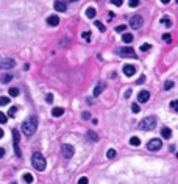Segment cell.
Returning <instances> with one entry per match:
<instances>
[{
	"mask_svg": "<svg viewBox=\"0 0 178 184\" xmlns=\"http://www.w3.org/2000/svg\"><path fill=\"white\" fill-rule=\"evenodd\" d=\"M38 129V117L36 116H30L27 120L22 123V133L25 136H33Z\"/></svg>",
	"mask_w": 178,
	"mask_h": 184,
	"instance_id": "6da1fadb",
	"label": "cell"
},
{
	"mask_svg": "<svg viewBox=\"0 0 178 184\" xmlns=\"http://www.w3.org/2000/svg\"><path fill=\"white\" fill-rule=\"evenodd\" d=\"M31 164H33V167L36 168L38 172H44L45 170V158L41 155L39 151H36V153H33V158H31Z\"/></svg>",
	"mask_w": 178,
	"mask_h": 184,
	"instance_id": "7a4b0ae2",
	"label": "cell"
},
{
	"mask_svg": "<svg viewBox=\"0 0 178 184\" xmlns=\"http://www.w3.org/2000/svg\"><path fill=\"white\" fill-rule=\"evenodd\" d=\"M138 126L141 129H144V131H152V129H155V126H156V117L149 116V117L142 119V120L139 122Z\"/></svg>",
	"mask_w": 178,
	"mask_h": 184,
	"instance_id": "3957f363",
	"label": "cell"
},
{
	"mask_svg": "<svg viewBox=\"0 0 178 184\" xmlns=\"http://www.w3.org/2000/svg\"><path fill=\"white\" fill-rule=\"evenodd\" d=\"M117 55L119 56H130V58H136V53H134V48H131V47H120V48H117Z\"/></svg>",
	"mask_w": 178,
	"mask_h": 184,
	"instance_id": "277c9868",
	"label": "cell"
},
{
	"mask_svg": "<svg viewBox=\"0 0 178 184\" xmlns=\"http://www.w3.org/2000/svg\"><path fill=\"white\" fill-rule=\"evenodd\" d=\"M142 24H144V19H142V16H139V14H136V16H133V17L130 19V27L133 30L141 28Z\"/></svg>",
	"mask_w": 178,
	"mask_h": 184,
	"instance_id": "5b68a950",
	"label": "cell"
},
{
	"mask_svg": "<svg viewBox=\"0 0 178 184\" xmlns=\"http://www.w3.org/2000/svg\"><path fill=\"white\" fill-rule=\"evenodd\" d=\"M161 147H162L161 139H152L147 144V150H150V151H158V150H161Z\"/></svg>",
	"mask_w": 178,
	"mask_h": 184,
	"instance_id": "8992f818",
	"label": "cell"
},
{
	"mask_svg": "<svg viewBox=\"0 0 178 184\" xmlns=\"http://www.w3.org/2000/svg\"><path fill=\"white\" fill-rule=\"evenodd\" d=\"M19 142H21V134L17 129H13V144H14V151L17 156H21V150H19Z\"/></svg>",
	"mask_w": 178,
	"mask_h": 184,
	"instance_id": "52a82bcc",
	"label": "cell"
},
{
	"mask_svg": "<svg viewBox=\"0 0 178 184\" xmlns=\"http://www.w3.org/2000/svg\"><path fill=\"white\" fill-rule=\"evenodd\" d=\"M61 150H63V156L66 159H71L73 156V153H75V150H73V147L71 144H64L63 147H61Z\"/></svg>",
	"mask_w": 178,
	"mask_h": 184,
	"instance_id": "ba28073f",
	"label": "cell"
},
{
	"mask_svg": "<svg viewBox=\"0 0 178 184\" xmlns=\"http://www.w3.org/2000/svg\"><path fill=\"white\" fill-rule=\"evenodd\" d=\"M14 66H16V61L11 59V58H6V59L0 61V67L2 69H13Z\"/></svg>",
	"mask_w": 178,
	"mask_h": 184,
	"instance_id": "9c48e42d",
	"label": "cell"
},
{
	"mask_svg": "<svg viewBox=\"0 0 178 184\" xmlns=\"http://www.w3.org/2000/svg\"><path fill=\"white\" fill-rule=\"evenodd\" d=\"M150 100V92L149 91H141L138 94V102L139 103H145V102H149Z\"/></svg>",
	"mask_w": 178,
	"mask_h": 184,
	"instance_id": "30bf717a",
	"label": "cell"
},
{
	"mask_svg": "<svg viewBox=\"0 0 178 184\" xmlns=\"http://www.w3.org/2000/svg\"><path fill=\"white\" fill-rule=\"evenodd\" d=\"M123 74H125L127 76L134 75V74H136V67L131 66V64H125V66H123Z\"/></svg>",
	"mask_w": 178,
	"mask_h": 184,
	"instance_id": "8fae6325",
	"label": "cell"
},
{
	"mask_svg": "<svg viewBox=\"0 0 178 184\" xmlns=\"http://www.w3.org/2000/svg\"><path fill=\"white\" fill-rule=\"evenodd\" d=\"M55 10L58 11V13H66V10H67V5H66V2H61V0H58V2H55Z\"/></svg>",
	"mask_w": 178,
	"mask_h": 184,
	"instance_id": "7c38bea8",
	"label": "cell"
},
{
	"mask_svg": "<svg viewBox=\"0 0 178 184\" xmlns=\"http://www.w3.org/2000/svg\"><path fill=\"white\" fill-rule=\"evenodd\" d=\"M47 24L50 27H56L58 24H60V17L56 16V14H53V16H49L47 17Z\"/></svg>",
	"mask_w": 178,
	"mask_h": 184,
	"instance_id": "4fadbf2b",
	"label": "cell"
},
{
	"mask_svg": "<svg viewBox=\"0 0 178 184\" xmlns=\"http://www.w3.org/2000/svg\"><path fill=\"white\" fill-rule=\"evenodd\" d=\"M103 89H105V83H97V86H95V89H94V97H99L103 92Z\"/></svg>",
	"mask_w": 178,
	"mask_h": 184,
	"instance_id": "5bb4252c",
	"label": "cell"
},
{
	"mask_svg": "<svg viewBox=\"0 0 178 184\" xmlns=\"http://www.w3.org/2000/svg\"><path fill=\"white\" fill-rule=\"evenodd\" d=\"M161 134H162V137H166V139H170V137H172V129L167 128V126H164V128L161 129Z\"/></svg>",
	"mask_w": 178,
	"mask_h": 184,
	"instance_id": "9a60e30c",
	"label": "cell"
},
{
	"mask_svg": "<svg viewBox=\"0 0 178 184\" xmlns=\"http://www.w3.org/2000/svg\"><path fill=\"white\" fill-rule=\"evenodd\" d=\"M64 114V109L63 108H60V106H58V108H53L52 109V116L53 117H61Z\"/></svg>",
	"mask_w": 178,
	"mask_h": 184,
	"instance_id": "2e32d148",
	"label": "cell"
},
{
	"mask_svg": "<svg viewBox=\"0 0 178 184\" xmlns=\"http://www.w3.org/2000/svg\"><path fill=\"white\" fill-rule=\"evenodd\" d=\"M122 39H123V42H125V44H131V42H133V39H134V36L131 33H125L122 36Z\"/></svg>",
	"mask_w": 178,
	"mask_h": 184,
	"instance_id": "e0dca14e",
	"label": "cell"
},
{
	"mask_svg": "<svg viewBox=\"0 0 178 184\" xmlns=\"http://www.w3.org/2000/svg\"><path fill=\"white\" fill-rule=\"evenodd\" d=\"M95 14H97V11H95V8H92V6H89V8L86 10V16H88L89 19H94Z\"/></svg>",
	"mask_w": 178,
	"mask_h": 184,
	"instance_id": "ac0fdd59",
	"label": "cell"
},
{
	"mask_svg": "<svg viewBox=\"0 0 178 184\" xmlns=\"http://www.w3.org/2000/svg\"><path fill=\"white\" fill-rule=\"evenodd\" d=\"M88 139L92 140V142H99V136H97L94 131H89V133H88Z\"/></svg>",
	"mask_w": 178,
	"mask_h": 184,
	"instance_id": "d6986e66",
	"label": "cell"
},
{
	"mask_svg": "<svg viewBox=\"0 0 178 184\" xmlns=\"http://www.w3.org/2000/svg\"><path fill=\"white\" fill-rule=\"evenodd\" d=\"M161 24L164 27H167V28H170V27H172V20H170L169 17H161Z\"/></svg>",
	"mask_w": 178,
	"mask_h": 184,
	"instance_id": "ffe728a7",
	"label": "cell"
},
{
	"mask_svg": "<svg viewBox=\"0 0 178 184\" xmlns=\"http://www.w3.org/2000/svg\"><path fill=\"white\" fill-rule=\"evenodd\" d=\"M10 97H5V95H2L0 97V106H6V105H10Z\"/></svg>",
	"mask_w": 178,
	"mask_h": 184,
	"instance_id": "44dd1931",
	"label": "cell"
},
{
	"mask_svg": "<svg viewBox=\"0 0 178 184\" xmlns=\"http://www.w3.org/2000/svg\"><path fill=\"white\" fill-rule=\"evenodd\" d=\"M130 144L133 145V147H138V145H141V139H139V137H136V136H133L130 139Z\"/></svg>",
	"mask_w": 178,
	"mask_h": 184,
	"instance_id": "7402d4cb",
	"label": "cell"
},
{
	"mask_svg": "<svg viewBox=\"0 0 178 184\" xmlns=\"http://www.w3.org/2000/svg\"><path fill=\"white\" fill-rule=\"evenodd\" d=\"M11 80H13V75H11V74H6V75H3V76H2V83H3V84L10 83Z\"/></svg>",
	"mask_w": 178,
	"mask_h": 184,
	"instance_id": "603a6c76",
	"label": "cell"
},
{
	"mask_svg": "<svg viewBox=\"0 0 178 184\" xmlns=\"http://www.w3.org/2000/svg\"><path fill=\"white\" fill-rule=\"evenodd\" d=\"M24 181L28 183V184H31V183H33V175H31V173H25V175H24Z\"/></svg>",
	"mask_w": 178,
	"mask_h": 184,
	"instance_id": "cb8c5ba5",
	"label": "cell"
},
{
	"mask_svg": "<svg viewBox=\"0 0 178 184\" xmlns=\"http://www.w3.org/2000/svg\"><path fill=\"white\" fill-rule=\"evenodd\" d=\"M10 95L11 97H17L19 95V87H10Z\"/></svg>",
	"mask_w": 178,
	"mask_h": 184,
	"instance_id": "d4e9b609",
	"label": "cell"
},
{
	"mask_svg": "<svg viewBox=\"0 0 178 184\" xmlns=\"http://www.w3.org/2000/svg\"><path fill=\"white\" fill-rule=\"evenodd\" d=\"M106 158H108V159H113V158H116V150H113V148H110V150L106 151Z\"/></svg>",
	"mask_w": 178,
	"mask_h": 184,
	"instance_id": "484cf974",
	"label": "cell"
},
{
	"mask_svg": "<svg viewBox=\"0 0 178 184\" xmlns=\"http://www.w3.org/2000/svg\"><path fill=\"white\" fill-rule=\"evenodd\" d=\"M16 114H17V108H16V106L10 108V111H8V116L10 117H16Z\"/></svg>",
	"mask_w": 178,
	"mask_h": 184,
	"instance_id": "4316f807",
	"label": "cell"
},
{
	"mask_svg": "<svg viewBox=\"0 0 178 184\" xmlns=\"http://www.w3.org/2000/svg\"><path fill=\"white\" fill-rule=\"evenodd\" d=\"M172 87H173V81H170V80H167V81L164 83V89H166V91H170Z\"/></svg>",
	"mask_w": 178,
	"mask_h": 184,
	"instance_id": "83f0119b",
	"label": "cell"
},
{
	"mask_svg": "<svg viewBox=\"0 0 178 184\" xmlns=\"http://www.w3.org/2000/svg\"><path fill=\"white\" fill-rule=\"evenodd\" d=\"M162 39H164V42H167V44H170L172 42V34H162Z\"/></svg>",
	"mask_w": 178,
	"mask_h": 184,
	"instance_id": "f1b7e54d",
	"label": "cell"
},
{
	"mask_svg": "<svg viewBox=\"0 0 178 184\" xmlns=\"http://www.w3.org/2000/svg\"><path fill=\"white\" fill-rule=\"evenodd\" d=\"M95 27H97V28L100 30V31H105V25L102 24V22H99V20H95V24H94Z\"/></svg>",
	"mask_w": 178,
	"mask_h": 184,
	"instance_id": "f546056e",
	"label": "cell"
},
{
	"mask_svg": "<svg viewBox=\"0 0 178 184\" xmlns=\"http://www.w3.org/2000/svg\"><path fill=\"white\" fill-rule=\"evenodd\" d=\"M6 120H8V116L3 112H0V123H6Z\"/></svg>",
	"mask_w": 178,
	"mask_h": 184,
	"instance_id": "4dcf8cb0",
	"label": "cell"
},
{
	"mask_svg": "<svg viewBox=\"0 0 178 184\" xmlns=\"http://www.w3.org/2000/svg\"><path fill=\"white\" fill-rule=\"evenodd\" d=\"M81 36H83V37H84V39H86V41H91L92 34L89 33V31H83V33H81Z\"/></svg>",
	"mask_w": 178,
	"mask_h": 184,
	"instance_id": "1f68e13d",
	"label": "cell"
},
{
	"mask_svg": "<svg viewBox=\"0 0 178 184\" xmlns=\"http://www.w3.org/2000/svg\"><path fill=\"white\" fill-rule=\"evenodd\" d=\"M127 30V25H119V27H116V31L117 33H123Z\"/></svg>",
	"mask_w": 178,
	"mask_h": 184,
	"instance_id": "d6a6232c",
	"label": "cell"
},
{
	"mask_svg": "<svg viewBox=\"0 0 178 184\" xmlns=\"http://www.w3.org/2000/svg\"><path fill=\"white\" fill-rule=\"evenodd\" d=\"M131 111H133L134 114H136V112H139V111H141V109H139V105H138V103H133V105H131Z\"/></svg>",
	"mask_w": 178,
	"mask_h": 184,
	"instance_id": "836d02e7",
	"label": "cell"
},
{
	"mask_svg": "<svg viewBox=\"0 0 178 184\" xmlns=\"http://www.w3.org/2000/svg\"><path fill=\"white\" fill-rule=\"evenodd\" d=\"M81 117H83V120H89V119H91V112H88V111H84V112L81 114Z\"/></svg>",
	"mask_w": 178,
	"mask_h": 184,
	"instance_id": "e575fe53",
	"label": "cell"
},
{
	"mask_svg": "<svg viewBox=\"0 0 178 184\" xmlns=\"http://www.w3.org/2000/svg\"><path fill=\"white\" fill-rule=\"evenodd\" d=\"M89 183V179L86 178V176H81V178L78 179V184H88Z\"/></svg>",
	"mask_w": 178,
	"mask_h": 184,
	"instance_id": "d590c367",
	"label": "cell"
},
{
	"mask_svg": "<svg viewBox=\"0 0 178 184\" xmlns=\"http://www.w3.org/2000/svg\"><path fill=\"white\" fill-rule=\"evenodd\" d=\"M141 50L142 52H149L150 50V44H142L141 45Z\"/></svg>",
	"mask_w": 178,
	"mask_h": 184,
	"instance_id": "8d00e7d4",
	"label": "cell"
},
{
	"mask_svg": "<svg viewBox=\"0 0 178 184\" xmlns=\"http://www.w3.org/2000/svg\"><path fill=\"white\" fill-rule=\"evenodd\" d=\"M130 6H133V8L139 6V0H131V2H130Z\"/></svg>",
	"mask_w": 178,
	"mask_h": 184,
	"instance_id": "74e56055",
	"label": "cell"
},
{
	"mask_svg": "<svg viewBox=\"0 0 178 184\" xmlns=\"http://www.w3.org/2000/svg\"><path fill=\"white\" fill-rule=\"evenodd\" d=\"M111 3H113V5H116V6H120L122 5V0H111Z\"/></svg>",
	"mask_w": 178,
	"mask_h": 184,
	"instance_id": "f35d334b",
	"label": "cell"
},
{
	"mask_svg": "<svg viewBox=\"0 0 178 184\" xmlns=\"http://www.w3.org/2000/svg\"><path fill=\"white\" fill-rule=\"evenodd\" d=\"M45 100H47V103H53V95H52V94H47Z\"/></svg>",
	"mask_w": 178,
	"mask_h": 184,
	"instance_id": "ab89813d",
	"label": "cell"
},
{
	"mask_svg": "<svg viewBox=\"0 0 178 184\" xmlns=\"http://www.w3.org/2000/svg\"><path fill=\"white\" fill-rule=\"evenodd\" d=\"M170 108H172L173 111H177V102H175V100H173L172 103H170Z\"/></svg>",
	"mask_w": 178,
	"mask_h": 184,
	"instance_id": "60d3db41",
	"label": "cell"
},
{
	"mask_svg": "<svg viewBox=\"0 0 178 184\" xmlns=\"http://www.w3.org/2000/svg\"><path fill=\"white\" fill-rule=\"evenodd\" d=\"M144 81H145V76H141V78H139L138 81H136V84H142Z\"/></svg>",
	"mask_w": 178,
	"mask_h": 184,
	"instance_id": "b9f144b4",
	"label": "cell"
},
{
	"mask_svg": "<svg viewBox=\"0 0 178 184\" xmlns=\"http://www.w3.org/2000/svg\"><path fill=\"white\" fill-rule=\"evenodd\" d=\"M125 97H127V98H130V97H131V89H128V91L125 92Z\"/></svg>",
	"mask_w": 178,
	"mask_h": 184,
	"instance_id": "7bdbcfd3",
	"label": "cell"
},
{
	"mask_svg": "<svg viewBox=\"0 0 178 184\" xmlns=\"http://www.w3.org/2000/svg\"><path fill=\"white\" fill-rule=\"evenodd\" d=\"M3 156H5V150H3L2 147H0V158H3Z\"/></svg>",
	"mask_w": 178,
	"mask_h": 184,
	"instance_id": "ee69618b",
	"label": "cell"
},
{
	"mask_svg": "<svg viewBox=\"0 0 178 184\" xmlns=\"http://www.w3.org/2000/svg\"><path fill=\"white\" fill-rule=\"evenodd\" d=\"M2 137H3V129L0 128V139H2Z\"/></svg>",
	"mask_w": 178,
	"mask_h": 184,
	"instance_id": "f6af8a7d",
	"label": "cell"
}]
</instances>
